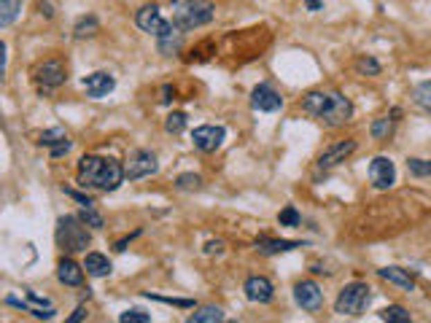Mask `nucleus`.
Here are the masks:
<instances>
[{
  "label": "nucleus",
  "mask_w": 431,
  "mask_h": 323,
  "mask_svg": "<svg viewBox=\"0 0 431 323\" xmlns=\"http://www.w3.org/2000/svg\"><path fill=\"white\" fill-rule=\"evenodd\" d=\"M125 167L108 156H81L78 162V183L84 189L116 192L125 183Z\"/></svg>",
  "instance_id": "nucleus-1"
},
{
  "label": "nucleus",
  "mask_w": 431,
  "mask_h": 323,
  "mask_svg": "<svg viewBox=\"0 0 431 323\" xmlns=\"http://www.w3.org/2000/svg\"><path fill=\"white\" fill-rule=\"evenodd\" d=\"M302 108L310 116L321 119L324 124L329 127L348 124L351 116H354V102L345 95H340V92H331V95H327V92H310L304 98Z\"/></svg>",
  "instance_id": "nucleus-2"
},
{
  "label": "nucleus",
  "mask_w": 431,
  "mask_h": 323,
  "mask_svg": "<svg viewBox=\"0 0 431 323\" xmlns=\"http://www.w3.org/2000/svg\"><path fill=\"white\" fill-rule=\"evenodd\" d=\"M216 17V6L210 0H183L178 3L173 11V25L183 33V30H197L213 22Z\"/></svg>",
  "instance_id": "nucleus-3"
},
{
  "label": "nucleus",
  "mask_w": 431,
  "mask_h": 323,
  "mask_svg": "<svg viewBox=\"0 0 431 323\" xmlns=\"http://www.w3.org/2000/svg\"><path fill=\"white\" fill-rule=\"evenodd\" d=\"M92 234L86 232V224L78 216H62L57 221V246L68 253H81L89 248Z\"/></svg>",
  "instance_id": "nucleus-4"
},
{
  "label": "nucleus",
  "mask_w": 431,
  "mask_h": 323,
  "mask_svg": "<svg viewBox=\"0 0 431 323\" xmlns=\"http://www.w3.org/2000/svg\"><path fill=\"white\" fill-rule=\"evenodd\" d=\"M369 302H372V288L367 286V283H348L342 291H340V297L334 302V310L340 313V315H361L367 307H369Z\"/></svg>",
  "instance_id": "nucleus-5"
},
{
  "label": "nucleus",
  "mask_w": 431,
  "mask_h": 323,
  "mask_svg": "<svg viewBox=\"0 0 431 323\" xmlns=\"http://www.w3.org/2000/svg\"><path fill=\"white\" fill-rule=\"evenodd\" d=\"M135 25L140 27L143 33H149L154 35L156 41L159 38H167V35H173L178 27L173 22H167V19H162V14H159V6H143L138 14H135Z\"/></svg>",
  "instance_id": "nucleus-6"
},
{
  "label": "nucleus",
  "mask_w": 431,
  "mask_h": 323,
  "mask_svg": "<svg viewBox=\"0 0 431 323\" xmlns=\"http://www.w3.org/2000/svg\"><path fill=\"white\" fill-rule=\"evenodd\" d=\"M224 138H227V129L221 124H203L192 132V143L205 154H213L216 149H221Z\"/></svg>",
  "instance_id": "nucleus-7"
},
{
  "label": "nucleus",
  "mask_w": 431,
  "mask_h": 323,
  "mask_svg": "<svg viewBox=\"0 0 431 323\" xmlns=\"http://www.w3.org/2000/svg\"><path fill=\"white\" fill-rule=\"evenodd\" d=\"M159 170V165H156V154L154 151H135L132 154V159H129V165L125 167V175H127L129 181H140V178H149Z\"/></svg>",
  "instance_id": "nucleus-8"
},
{
  "label": "nucleus",
  "mask_w": 431,
  "mask_h": 323,
  "mask_svg": "<svg viewBox=\"0 0 431 323\" xmlns=\"http://www.w3.org/2000/svg\"><path fill=\"white\" fill-rule=\"evenodd\" d=\"M369 181H372V186L375 189H391L394 183H396V167H394V162L388 159V156H375L372 162H369Z\"/></svg>",
  "instance_id": "nucleus-9"
},
{
  "label": "nucleus",
  "mask_w": 431,
  "mask_h": 323,
  "mask_svg": "<svg viewBox=\"0 0 431 323\" xmlns=\"http://www.w3.org/2000/svg\"><path fill=\"white\" fill-rule=\"evenodd\" d=\"M294 302L307 310V313H318L321 307H324V291L318 288V283H313V280H302V283H297V288H294Z\"/></svg>",
  "instance_id": "nucleus-10"
},
{
  "label": "nucleus",
  "mask_w": 431,
  "mask_h": 323,
  "mask_svg": "<svg viewBox=\"0 0 431 323\" xmlns=\"http://www.w3.org/2000/svg\"><path fill=\"white\" fill-rule=\"evenodd\" d=\"M35 81H38L44 89H57V86H62V84L68 81V71H65V65H62L59 59H51V62L38 65Z\"/></svg>",
  "instance_id": "nucleus-11"
},
{
  "label": "nucleus",
  "mask_w": 431,
  "mask_h": 323,
  "mask_svg": "<svg viewBox=\"0 0 431 323\" xmlns=\"http://www.w3.org/2000/svg\"><path fill=\"white\" fill-rule=\"evenodd\" d=\"M81 86L86 89V95H89V98L102 100L116 89V78H113L111 73H105V71H98V73L86 75V78L81 81Z\"/></svg>",
  "instance_id": "nucleus-12"
},
{
  "label": "nucleus",
  "mask_w": 431,
  "mask_h": 323,
  "mask_svg": "<svg viewBox=\"0 0 431 323\" xmlns=\"http://www.w3.org/2000/svg\"><path fill=\"white\" fill-rule=\"evenodd\" d=\"M8 304H14V307H22V310H30L35 318H44V321H49V318H54V304H51L49 299H41L38 294H27V299H17V297H8L6 299Z\"/></svg>",
  "instance_id": "nucleus-13"
},
{
  "label": "nucleus",
  "mask_w": 431,
  "mask_h": 323,
  "mask_svg": "<svg viewBox=\"0 0 431 323\" xmlns=\"http://www.w3.org/2000/svg\"><path fill=\"white\" fill-rule=\"evenodd\" d=\"M243 291H246V299H248V302H256V304H267V302H273V297H275L273 283H270L267 277H262V275L248 277L246 286H243Z\"/></svg>",
  "instance_id": "nucleus-14"
},
{
  "label": "nucleus",
  "mask_w": 431,
  "mask_h": 323,
  "mask_svg": "<svg viewBox=\"0 0 431 323\" xmlns=\"http://www.w3.org/2000/svg\"><path fill=\"white\" fill-rule=\"evenodd\" d=\"M354 151H356V140H340V143H334L331 149H327L318 156V167L321 170H331V167L342 165Z\"/></svg>",
  "instance_id": "nucleus-15"
},
{
  "label": "nucleus",
  "mask_w": 431,
  "mask_h": 323,
  "mask_svg": "<svg viewBox=\"0 0 431 323\" xmlns=\"http://www.w3.org/2000/svg\"><path fill=\"white\" fill-rule=\"evenodd\" d=\"M251 105H254L256 111H262V113H275V111H280L283 100H280V95L273 86L259 84L254 92H251Z\"/></svg>",
  "instance_id": "nucleus-16"
},
{
  "label": "nucleus",
  "mask_w": 431,
  "mask_h": 323,
  "mask_svg": "<svg viewBox=\"0 0 431 323\" xmlns=\"http://www.w3.org/2000/svg\"><path fill=\"white\" fill-rule=\"evenodd\" d=\"M41 146H49L51 156H54V159H59V156H65V154L71 151V140H68L65 129L54 127V129H46V132L41 135Z\"/></svg>",
  "instance_id": "nucleus-17"
},
{
  "label": "nucleus",
  "mask_w": 431,
  "mask_h": 323,
  "mask_svg": "<svg viewBox=\"0 0 431 323\" xmlns=\"http://www.w3.org/2000/svg\"><path fill=\"white\" fill-rule=\"evenodd\" d=\"M256 248L264 256H278V253H288L294 248H302V243L297 240H273V237H259L256 240Z\"/></svg>",
  "instance_id": "nucleus-18"
},
{
  "label": "nucleus",
  "mask_w": 431,
  "mask_h": 323,
  "mask_svg": "<svg viewBox=\"0 0 431 323\" xmlns=\"http://www.w3.org/2000/svg\"><path fill=\"white\" fill-rule=\"evenodd\" d=\"M57 277L65 286H81L84 283V267H78L73 259H62L57 264Z\"/></svg>",
  "instance_id": "nucleus-19"
},
{
  "label": "nucleus",
  "mask_w": 431,
  "mask_h": 323,
  "mask_svg": "<svg viewBox=\"0 0 431 323\" xmlns=\"http://www.w3.org/2000/svg\"><path fill=\"white\" fill-rule=\"evenodd\" d=\"M378 275H380L383 280H388V283L399 286L402 291H412V288H415L412 275L407 273V270H402V267H383V270H378Z\"/></svg>",
  "instance_id": "nucleus-20"
},
{
  "label": "nucleus",
  "mask_w": 431,
  "mask_h": 323,
  "mask_svg": "<svg viewBox=\"0 0 431 323\" xmlns=\"http://www.w3.org/2000/svg\"><path fill=\"white\" fill-rule=\"evenodd\" d=\"M84 270H86V275H92V277H108L111 270H113V264H111L108 256H102V253H86Z\"/></svg>",
  "instance_id": "nucleus-21"
},
{
  "label": "nucleus",
  "mask_w": 431,
  "mask_h": 323,
  "mask_svg": "<svg viewBox=\"0 0 431 323\" xmlns=\"http://www.w3.org/2000/svg\"><path fill=\"white\" fill-rule=\"evenodd\" d=\"M22 11V0H0V27H11Z\"/></svg>",
  "instance_id": "nucleus-22"
},
{
  "label": "nucleus",
  "mask_w": 431,
  "mask_h": 323,
  "mask_svg": "<svg viewBox=\"0 0 431 323\" xmlns=\"http://www.w3.org/2000/svg\"><path fill=\"white\" fill-rule=\"evenodd\" d=\"M219 321H224V310L221 307H213V304L200 307L197 313L189 315V323H219Z\"/></svg>",
  "instance_id": "nucleus-23"
},
{
  "label": "nucleus",
  "mask_w": 431,
  "mask_h": 323,
  "mask_svg": "<svg viewBox=\"0 0 431 323\" xmlns=\"http://www.w3.org/2000/svg\"><path fill=\"white\" fill-rule=\"evenodd\" d=\"M380 318L388 323H410L412 321V315L407 313L402 304H388L385 310H380Z\"/></svg>",
  "instance_id": "nucleus-24"
},
{
  "label": "nucleus",
  "mask_w": 431,
  "mask_h": 323,
  "mask_svg": "<svg viewBox=\"0 0 431 323\" xmlns=\"http://www.w3.org/2000/svg\"><path fill=\"white\" fill-rule=\"evenodd\" d=\"M412 98H415V102H418L423 111H431V81H421V84L412 89Z\"/></svg>",
  "instance_id": "nucleus-25"
},
{
  "label": "nucleus",
  "mask_w": 431,
  "mask_h": 323,
  "mask_svg": "<svg viewBox=\"0 0 431 323\" xmlns=\"http://www.w3.org/2000/svg\"><path fill=\"white\" fill-rule=\"evenodd\" d=\"M407 170H410V175H415V178H429L431 159H418V156H412V159H407Z\"/></svg>",
  "instance_id": "nucleus-26"
},
{
  "label": "nucleus",
  "mask_w": 431,
  "mask_h": 323,
  "mask_svg": "<svg viewBox=\"0 0 431 323\" xmlns=\"http://www.w3.org/2000/svg\"><path fill=\"white\" fill-rule=\"evenodd\" d=\"M369 132H372L375 140H388V135L394 132V119H378V122H372Z\"/></svg>",
  "instance_id": "nucleus-27"
},
{
  "label": "nucleus",
  "mask_w": 431,
  "mask_h": 323,
  "mask_svg": "<svg viewBox=\"0 0 431 323\" xmlns=\"http://www.w3.org/2000/svg\"><path fill=\"white\" fill-rule=\"evenodd\" d=\"M98 19H95V17H84V19H78L76 22V30H73V33H76V38H89V35H95V33H98Z\"/></svg>",
  "instance_id": "nucleus-28"
},
{
  "label": "nucleus",
  "mask_w": 431,
  "mask_h": 323,
  "mask_svg": "<svg viewBox=\"0 0 431 323\" xmlns=\"http://www.w3.org/2000/svg\"><path fill=\"white\" fill-rule=\"evenodd\" d=\"M176 186L181 192H192V189H200L203 186V178L197 173H183L176 178Z\"/></svg>",
  "instance_id": "nucleus-29"
},
{
  "label": "nucleus",
  "mask_w": 431,
  "mask_h": 323,
  "mask_svg": "<svg viewBox=\"0 0 431 323\" xmlns=\"http://www.w3.org/2000/svg\"><path fill=\"white\" fill-rule=\"evenodd\" d=\"M183 127H186V113H181V111L170 113V116L165 119V129H167L170 135H181V132H183Z\"/></svg>",
  "instance_id": "nucleus-30"
},
{
  "label": "nucleus",
  "mask_w": 431,
  "mask_h": 323,
  "mask_svg": "<svg viewBox=\"0 0 431 323\" xmlns=\"http://www.w3.org/2000/svg\"><path fill=\"white\" fill-rule=\"evenodd\" d=\"M356 71L361 75H378L380 73V62L372 59V57H361V59L356 62Z\"/></svg>",
  "instance_id": "nucleus-31"
},
{
  "label": "nucleus",
  "mask_w": 431,
  "mask_h": 323,
  "mask_svg": "<svg viewBox=\"0 0 431 323\" xmlns=\"http://www.w3.org/2000/svg\"><path fill=\"white\" fill-rule=\"evenodd\" d=\"M78 219H81L86 226H92V229H102V216L95 210V207H84V210L78 213Z\"/></svg>",
  "instance_id": "nucleus-32"
},
{
  "label": "nucleus",
  "mask_w": 431,
  "mask_h": 323,
  "mask_svg": "<svg viewBox=\"0 0 431 323\" xmlns=\"http://www.w3.org/2000/svg\"><path fill=\"white\" fill-rule=\"evenodd\" d=\"M278 224L280 226H300V213H297V207H286V210H280L278 213Z\"/></svg>",
  "instance_id": "nucleus-33"
},
{
  "label": "nucleus",
  "mask_w": 431,
  "mask_h": 323,
  "mask_svg": "<svg viewBox=\"0 0 431 323\" xmlns=\"http://www.w3.org/2000/svg\"><path fill=\"white\" fill-rule=\"evenodd\" d=\"M119 321L122 323H152V315L143 313V310H127V313L119 315Z\"/></svg>",
  "instance_id": "nucleus-34"
},
{
  "label": "nucleus",
  "mask_w": 431,
  "mask_h": 323,
  "mask_svg": "<svg viewBox=\"0 0 431 323\" xmlns=\"http://www.w3.org/2000/svg\"><path fill=\"white\" fill-rule=\"evenodd\" d=\"M65 194H68V197H73L76 202H81L84 207H95V199L86 197V194H81V192H76V189H65Z\"/></svg>",
  "instance_id": "nucleus-35"
},
{
  "label": "nucleus",
  "mask_w": 431,
  "mask_h": 323,
  "mask_svg": "<svg viewBox=\"0 0 431 323\" xmlns=\"http://www.w3.org/2000/svg\"><path fill=\"white\" fill-rule=\"evenodd\" d=\"M154 299L167 302V304H176V307H194V302H192V299H167V297H154Z\"/></svg>",
  "instance_id": "nucleus-36"
},
{
  "label": "nucleus",
  "mask_w": 431,
  "mask_h": 323,
  "mask_svg": "<svg viewBox=\"0 0 431 323\" xmlns=\"http://www.w3.org/2000/svg\"><path fill=\"white\" fill-rule=\"evenodd\" d=\"M224 250V243L221 240H210L208 246H205V253H221Z\"/></svg>",
  "instance_id": "nucleus-37"
},
{
  "label": "nucleus",
  "mask_w": 431,
  "mask_h": 323,
  "mask_svg": "<svg viewBox=\"0 0 431 323\" xmlns=\"http://www.w3.org/2000/svg\"><path fill=\"white\" fill-rule=\"evenodd\" d=\"M84 318H86V310H84V307H76V313H73V315H71L68 321H71V323H78V321H84Z\"/></svg>",
  "instance_id": "nucleus-38"
},
{
  "label": "nucleus",
  "mask_w": 431,
  "mask_h": 323,
  "mask_svg": "<svg viewBox=\"0 0 431 323\" xmlns=\"http://www.w3.org/2000/svg\"><path fill=\"white\" fill-rule=\"evenodd\" d=\"M304 6H307L310 11H321V8H324V0H304Z\"/></svg>",
  "instance_id": "nucleus-39"
},
{
  "label": "nucleus",
  "mask_w": 431,
  "mask_h": 323,
  "mask_svg": "<svg viewBox=\"0 0 431 323\" xmlns=\"http://www.w3.org/2000/svg\"><path fill=\"white\" fill-rule=\"evenodd\" d=\"M170 95H176L170 86H165V98H162V102H170Z\"/></svg>",
  "instance_id": "nucleus-40"
}]
</instances>
